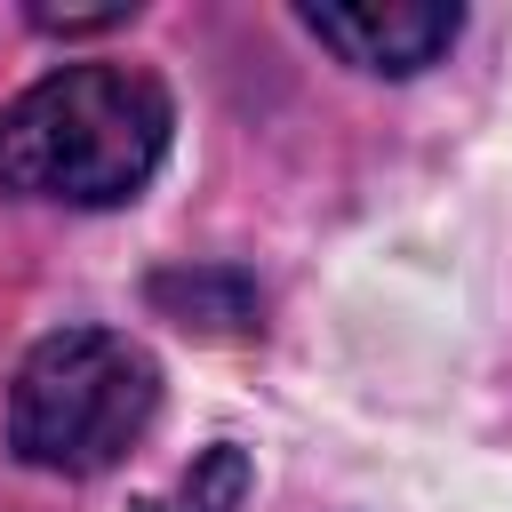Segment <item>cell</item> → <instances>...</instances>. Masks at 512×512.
<instances>
[{"label":"cell","instance_id":"cell-1","mask_svg":"<svg viewBox=\"0 0 512 512\" xmlns=\"http://www.w3.org/2000/svg\"><path fill=\"white\" fill-rule=\"evenodd\" d=\"M168 152V96L128 64H64L0 112V192L120 208Z\"/></svg>","mask_w":512,"mask_h":512},{"label":"cell","instance_id":"cell-2","mask_svg":"<svg viewBox=\"0 0 512 512\" xmlns=\"http://www.w3.org/2000/svg\"><path fill=\"white\" fill-rule=\"evenodd\" d=\"M160 416V368L112 328H56L8 384V448L40 472H104Z\"/></svg>","mask_w":512,"mask_h":512},{"label":"cell","instance_id":"cell-3","mask_svg":"<svg viewBox=\"0 0 512 512\" xmlns=\"http://www.w3.org/2000/svg\"><path fill=\"white\" fill-rule=\"evenodd\" d=\"M456 8L440 0H352V8H304V32L320 48H336L344 64L360 72H384V80H408L424 72L448 40H456Z\"/></svg>","mask_w":512,"mask_h":512},{"label":"cell","instance_id":"cell-4","mask_svg":"<svg viewBox=\"0 0 512 512\" xmlns=\"http://www.w3.org/2000/svg\"><path fill=\"white\" fill-rule=\"evenodd\" d=\"M128 16H136V0H104V8H48L40 0L32 8L40 32H104V24H128Z\"/></svg>","mask_w":512,"mask_h":512},{"label":"cell","instance_id":"cell-5","mask_svg":"<svg viewBox=\"0 0 512 512\" xmlns=\"http://www.w3.org/2000/svg\"><path fill=\"white\" fill-rule=\"evenodd\" d=\"M208 472H216V480H240V456H232V448H216V456H208ZM232 496H240V488H216V496H208V488H192V504H208V512H232Z\"/></svg>","mask_w":512,"mask_h":512}]
</instances>
